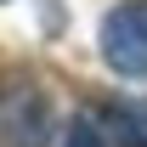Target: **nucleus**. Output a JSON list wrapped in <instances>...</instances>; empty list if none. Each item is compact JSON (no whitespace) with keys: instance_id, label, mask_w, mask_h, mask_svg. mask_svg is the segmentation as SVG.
Listing matches in <instances>:
<instances>
[{"instance_id":"1","label":"nucleus","mask_w":147,"mask_h":147,"mask_svg":"<svg viewBox=\"0 0 147 147\" xmlns=\"http://www.w3.org/2000/svg\"><path fill=\"white\" fill-rule=\"evenodd\" d=\"M96 45L119 79H147V0H119L102 17Z\"/></svg>"},{"instance_id":"2","label":"nucleus","mask_w":147,"mask_h":147,"mask_svg":"<svg viewBox=\"0 0 147 147\" xmlns=\"http://www.w3.org/2000/svg\"><path fill=\"white\" fill-rule=\"evenodd\" d=\"M51 142V102L34 79H11L0 91V147H45Z\"/></svg>"},{"instance_id":"3","label":"nucleus","mask_w":147,"mask_h":147,"mask_svg":"<svg viewBox=\"0 0 147 147\" xmlns=\"http://www.w3.org/2000/svg\"><path fill=\"white\" fill-rule=\"evenodd\" d=\"M108 119L119 125V136H125L130 147H147V108H113Z\"/></svg>"},{"instance_id":"4","label":"nucleus","mask_w":147,"mask_h":147,"mask_svg":"<svg viewBox=\"0 0 147 147\" xmlns=\"http://www.w3.org/2000/svg\"><path fill=\"white\" fill-rule=\"evenodd\" d=\"M62 147H102V130H96V125H85V119H79V125L68 130V142H62Z\"/></svg>"}]
</instances>
